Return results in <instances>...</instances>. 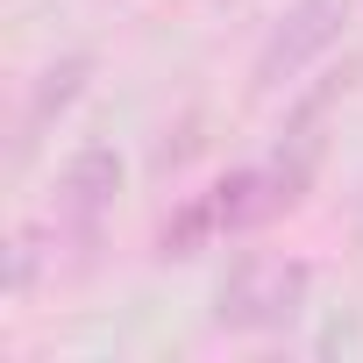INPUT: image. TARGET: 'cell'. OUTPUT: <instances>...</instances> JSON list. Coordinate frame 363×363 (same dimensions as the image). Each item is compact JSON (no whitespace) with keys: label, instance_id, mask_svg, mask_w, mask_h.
<instances>
[{"label":"cell","instance_id":"obj_1","mask_svg":"<svg viewBox=\"0 0 363 363\" xmlns=\"http://www.w3.org/2000/svg\"><path fill=\"white\" fill-rule=\"evenodd\" d=\"M306 285H313V271L299 257H242L214 292V328H235V335L285 328L306 306Z\"/></svg>","mask_w":363,"mask_h":363},{"label":"cell","instance_id":"obj_2","mask_svg":"<svg viewBox=\"0 0 363 363\" xmlns=\"http://www.w3.org/2000/svg\"><path fill=\"white\" fill-rule=\"evenodd\" d=\"M342 22H349V0H299V8L264 36V50H257V93H278V86H292L335 36H342Z\"/></svg>","mask_w":363,"mask_h":363},{"label":"cell","instance_id":"obj_3","mask_svg":"<svg viewBox=\"0 0 363 363\" xmlns=\"http://www.w3.org/2000/svg\"><path fill=\"white\" fill-rule=\"evenodd\" d=\"M114 193H121V157H114L107 143H86V150L57 171V228L93 235V221L114 207Z\"/></svg>","mask_w":363,"mask_h":363},{"label":"cell","instance_id":"obj_4","mask_svg":"<svg viewBox=\"0 0 363 363\" xmlns=\"http://www.w3.org/2000/svg\"><path fill=\"white\" fill-rule=\"evenodd\" d=\"M86 72H93V57H86V50H72V57H57V65L36 79V93H29V107H22V150L50 128V114H65V107L86 93Z\"/></svg>","mask_w":363,"mask_h":363},{"label":"cell","instance_id":"obj_5","mask_svg":"<svg viewBox=\"0 0 363 363\" xmlns=\"http://www.w3.org/2000/svg\"><path fill=\"white\" fill-rule=\"evenodd\" d=\"M214 235H221V207H214V193H200L157 228V257H200Z\"/></svg>","mask_w":363,"mask_h":363}]
</instances>
